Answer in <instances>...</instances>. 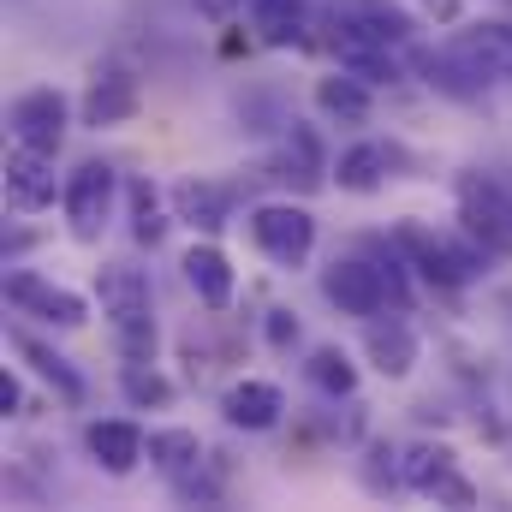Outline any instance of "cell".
Returning a JSON list of instances; mask_svg holds the SVG:
<instances>
[{"label":"cell","instance_id":"6da1fadb","mask_svg":"<svg viewBox=\"0 0 512 512\" xmlns=\"http://www.w3.org/2000/svg\"><path fill=\"white\" fill-rule=\"evenodd\" d=\"M96 298H102V316L114 328V346L126 364H155V310H149V274L126 268V262H108L96 274Z\"/></svg>","mask_w":512,"mask_h":512},{"label":"cell","instance_id":"7a4b0ae2","mask_svg":"<svg viewBox=\"0 0 512 512\" xmlns=\"http://www.w3.org/2000/svg\"><path fill=\"white\" fill-rule=\"evenodd\" d=\"M322 292H328V304H340L346 316H382L387 304H405V274H399V262L334 256V262L322 268Z\"/></svg>","mask_w":512,"mask_h":512},{"label":"cell","instance_id":"3957f363","mask_svg":"<svg viewBox=\"0 0 512 512\" xmlns=\"http://www.w3.org/2000/svg\"><path fill=\"white\" fill-rule=\"evenodd\" d=\"M459 221L483 251L512 256V179L501 173H459Z\"/></svg>","mask_w":512,"mask_h":512},{"label":"cell","instance_id":"277c9868","mask_svg":"<svg viewBox=\"0 0 512 512\" xmlns=\"http://www.w3.org/2000/svg\"><path fill=\"white\" fill-rule=\"evenodd\" d=\"M399 483H405L411 495L441 501V507H477V489H471V477L459 471L453 447H435V441L405 447V471H399Z\"/></svg>","mask_w":512,"mask_h":512},{"label":"cell","instance_id":"5b68a950","mask_svg":"<svg viewBox=\"0 0 512 512\" xmlns=\"http://www.w3.org/2000/svg\"><path fill=\"white\" fill-rule=\"evenodd\" d=\"M251 239L268 262L298 268L304 256L316 251V215L298 209V203H256L251 209Z\"/></svg>","mask_w":512,"mask_h":512},{"label":"cell","instance_id":"8992f818","mask_svg":"<svg viewBox=\"0 0 512 512\" xmlns=\"http://www.w3.org/2000/svg\"><path fill=\"white\" fill-rule=\"evenodd\" d=\"M114 191H120V179H114V167L108 161H78L72 173H66V221H72V233L84 239V245H96L102 239V227H108V215H114Z\"/></svg>","mask_w":512,"mask_h":512},{"label":"cell","instance_id":"52a82bcc","mask_svg":"<svg viewBox=\"0 0 512 512\" xmlns=\"http://www.w3.org/2000/svg\"><path fill=\"white\" fill-rule=\"evenodd\" d=\"M393 245L411 256L435 286H465V280H477V268H483V251H477V245H459V239H447V233L399 227V233H393Z\"/></svg>","mask_w":512,"mask_h":512},{"label":"cell","instance_id":"ba28073f","mask_svg":"<svg viewBox=\"0 0 512 512\" xmlns=\"http://www.w3.org/2000/svg\"><path fill=\"white\" fill-rule=\"evenodd\" d=\"M66 126H72V108H66L60 90H24V96L12 102V137H18L24 149L54 155V149L66 143Z\"/></svg>","mask_w":512,"mask_h":512},{"label":"cell","instance_id":"9c48e42d","mask_svg":"<svg viewBox=\"0 0 512 512\" xmlns=\"http://www.w3.org/2000/svg\"><path fill=\"white\" fill-rule=\"evenodd\" d=\"M447 54H453L477 84H501V78H512V24H501V18L471 24L465 36L447 42Z\"/></svg>","mask_w":512,"mask_h":512},{"label":"cell","instance_id":"30bf717a","mask_svg":"<svg viewBox=\"0 0 512 512\" xmlns=\"http://www.w3.org/2000/svg\"><path fill=\"white\" fill-rule=\"evenodd\" d=\"M6 298H12L18 310H30V316L54 322V328H84V322H90V304H84L78 292L42 280V274H12V280H6Z\"/></svg>","mask_w":512,"mask_h":512},{"label":"cell","instance_id":"8fae6325","mask_svg":"<svg viewBox=\"0 0 512 512\" xmlns=\"http://www.w3.org/2000/svg\"><path fill=\"white\" fill-rule=\"evenodd\" d=\"M6 203L12 209H48L54 203V155H42V149H12L6 155Z\"/></svg>","mask_w":512,"mask_h":512},{"label":"cell","instance_id":"7c38bea8","mask_svg":"<svg viewBox=\"0 0 512 512\" xmlns=\"http://www.w3.org/2000/svg\"><path fill=\"white\" fill-rule=\"evenodd\" d=\"M84 447H90V459H96L108 477H131V471H137V459L149 453V435H143L137 423L108 417V423H90V429H84Z\"/></svg>","mask_w":512,"mask_h":512},{"label":"cell","instance_id":"4fadbf2b","mask_svg":"<svg viewBox=\"0 0 512 512\" xmlns=\"http://www.w3.org/2000/svg\"><path fill=\"white\" fill-rule=\"evenodd\" d=\"M328 24L334 30H364V36H382V42H411V18L393 6V0H334L328 6Z\"/></svg>","mask_w":512,"mask_h":512},{"label":"cell","instance_id":"5bb4252c","mask_svg":"<svg viewBox=\"0 0 512 512\" xmlns=\"http://www.w3.org/2000/svg\"><path fill=\"white\" fill-rule=\"evenodd\" d=\"M137 114V78L120 72V66H108L96 84H90V96H84V126H120Z\"/></svg>","mask_w":512,"mask_h":512},{"label":"cell","instance_id":"9a60e30c","mask_svg":"<svg viewBox=\"0 0 512 512\" xmlns=\"http://www.w3.org/2000/svg\"><path fill=\"white\" fill-rule=\"evenodd\" d=\"M221 411H227L233 429H274L280 411H286V393L274 382H239V387H227Z\"/></svg>","mask_w":512,"mask_h":512},{"label":"cell","instance_id":"2e32d148","mask_svg":"<svg viewBox=\"0 0 512 512\" xmlns=\"http://www.w3.org/2000/svg\"><path fill=\"white\" fill-rule=\"evenodd\" d=\"M179 268H185L191 292H197V298H203L209 310H227V304H233V262L215 251V245H191Z\"/></svg>","mask_w":512,"mask_h":512},{"label":"cell","instance_id":"e0dca14e","mask_svg":"<svg viewBox=\"0 0 512 512\" xmlns=\"http://www.w3.org/2000/svg\"><path fill=\"white\" fill-rule=\"evenodd\" d=\"M12 346H18V358H24V364H30V370H36L48 387H54L66 405H84V393H90V387H84V376H78V370H72L54 346H42L36 334H12Z\"/></svg>","mask_w":512,"mask_h":512},{"label":"cell","instance_id":"ac0fdd59","mask_svg":"<svg viewBox=\"0 0 512 512\" xmlns=\"http://www.w3.org/2000/svg\"><path fill=\"white\" fill-rule=\"evenodd\" d=\"M173 203H179V221H191L203 233H221L227 215H233V191L227 185H209V179H185L173 191Z\"/></svg>","mask_w":512,"mask_h":512},{"label":"cell","instance_id":"d6986e66","mask_svg":"<svg viewBox=\"0 0 512 512\" xmlns=\"http://www.w3.org/2000/svg\"><path fill=\"white\" fill-rule=\"evenodd\" d=\"M316 108L328 120H340V126H364L370 120V90H364L358 72H334V78L316 84Z\"/></svg>","mask_w":512,"mask_h":512},{"label":"cell","instance_id":"ffe728a7","mask_svg":"<svg viewBox=\"0 0 512 512\" xmlns=\"http://www.w3.org/2000/svg\"><path fill=\"white\" fill-rule=\"evenodd\" d=\"M370 364L382 370L387 382L411 376V364H417V334H411L405 322H376V328H370Z\"/></svg>","mask_w":512,"mask_h":512},{"label":"cell","instance_id":"44dd1931","mask_svg":"<svg viewBox=\"0 0 512 512\" xmlns=\"http://www.w3.org/2000/svg\"><path fill=\"white\" fill-rule=\"evenodd\" d=\"M149 465L161 471V477H185V471H197L203 465V441L191 435V429H149Z\"/></svg>","mask_w":512,"mask_h":512},{"label":"cell","instance_id":"7402d4cb","mask_svg":"<svg viewBox=\"0 0 512 512\" xmlns=\"http://www.w3.org/2000/svg\"><path fill=\"white\" fill-rule=\"evenodd\" d=\"M399 155L387 149V143H352L346 155H340V167H334V179H340V191H376L387 179V167H393Z\"/></svg>","mask_w":512,"mask_h":512},{"label":"cell","instance_id":"603a6c76","mask_svg":"<svg viewBox=\"0 0 512 512\" xmlns=\"http://www.w3.org/2000/svg\"><path fill=\"white\" fill-rule=\"evenodd\" d=\"M322 173H328V161H322L316 131L292 126V131H286V155H280V173H274V179H298L304 191H316V185H322Z\"/></svg>","mask_w":512,"mask_h":512},{"label":"cell","instance_id":"cb8c5ba5","mask_svg":"<svg viewBox=\"0 0 512 512\" xmlns=\"http://www.w3.org/2000/svg\"><path fill=\"white\" fill-rule=\"evenodd\" d=\"M304 6H310V0H245V12L256 18L262 42H292L298 24H304Z\"/></svg>","mask_w":512,"mask_h":512},{"label":"cell","instance_id":"d4e9b609","mask_svg":"<svg viewBox=\"0 0 512 512\" xmlns=\"http://www.w3.org/2000/svg\"><path fill=\"white\" fill-rule=\"evenodd\" d=\"M304 376L322 387V393H334V399H346V393L358 387V370H352V358H346L340 346H316L310 364H304Z\"/></svg>","mask_w":512,"mask_h":512},{"label":"cell","instance_id":"484cf974","mask_svg":"<svg viewBox=\"0 0 512 512\" xmlns=\"http://www.w3.org/2000/svg\"><path fill=\"white\" fill-rule=\"evenodd\" d=\"M161 233H167L161 191H155L149 179H137V185H131V239H137V245H161Z\"/></svg>","mask_w":512,"mask_h":512},{"label":"cell","instance_id":"4316f807","mask_svg":"<svg viewBox=\"0 0 512 512\" xmlns=\"http://www.w3.org/2000/svg\"><path fill=\"white\" fill-rule=\"evenodd\" d=\"M120 387H126L131 405H167V399H173V382H167V376H155L149 364H126Z\"/></svg>","mask_w":512,"mask_h":512},{"label":"cell","instance_id":"83f0119b","mask_svg":"<svg viewBox=\"0 0 512 512\" xmlns=\"http://www.w3.org/2000/svg\"><path fill=\"white\" fill-rule=\"evenodd\" d=\"M268 340H274V346H292V340H298V322H292L286 310H268Z\"/></svg>","mask_w":512,"mask_h":512},{"label":"cell","instance_id":"f1b7e54d","mask_svg":"<svg viewBox=\"0 0 512 512\" xmlns=\"http://www.w3.org/2000/svg\"><path fill=\"white\" fill-rule=\"evenodd\" d=\"M423 12H429L435 24H453V18H459L465 6H459V0H423Z\"/></svg>","mask_w":512,"mask_h":512},{"label":"cell","instance_id":"f546056e","mask_svg":"<svg viewBox=\"0 0 512 512\" xmlns=\"http://www.w3.org/2000/svg\"><path fill=\"white\" fill-rule=\"evenodd\" d=\"M233 6H245V0H197V12H203V18H215V24H221Z\"/></svg>","mask_w":512,"mask_h":512},{"label":"cell","instance_id":"4dcf8cb0","mask_svg":"<svg viewBox=\"0 0 512 512\" xmlns=\"http://www.w3.org/2000/svg\"><path fill=\"white\" fill-rule=\"evenodd\" d=\"M0 411H6V417L18 411V382H12V376H0Z\"/></svg>","mask_w":512,"mask_h":512}]
</instances>
